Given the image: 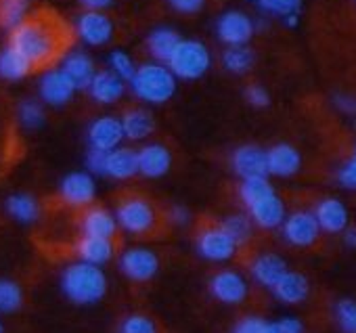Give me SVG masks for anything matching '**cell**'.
<instances>
[{"instance_id": "1", "label": "cell", "mask_w": 356, "mask_h": 333, "mask_svg": "<svg viewBox=\"0 0 356 333\" xmlns=\"http://www.w3.org/2000/svg\"><path fill=\"white\" fill-rule=\"evenodd\" d=\"M74 44V30L51 9H40L26 15L11 30L9 47L15 49L34 72L49 70L61 61Z\"/></svg>"}, {"instance_id": "2", "label": "cell", "mask_w": 356, "mask_h": 333, "mask_svg": "<svg viewBox=\"0 0 356 333\" xmlns=\"http://www.w3.org/2000/svg\"><path fill=\"white\" fill-rule=\"evenodd\" d=\"M61 287L76 304H95L107 291V277L97 264L78 262L63 270Z\"/></svg>"}, {"instance_id": "3", "label": "cell", "mask_w": 356, "mask_h": 333, "mask_svg": "<svg viewBox=\"0 0 356 333\" xmlns=\"http://www.w3.org/2000/svg\"><path fill=\"white\" fill-rule=\"evenodd\" d=\"M130 82L134 95L145 103H153V105L170 101L176 90V76L168 67L157 63H147L138 67Z\"/></svg>"}, {"instance_id": "4", "label": "cell", "mask_w": 356, "mask_h": 333, "mask_svg": "<svg viewBox=\"0 0 356 333\" xmlns=\"http://www.w3.org/2000/svg\"><path fill=\"white\" fill-rule=\"evenodd\" d=\"M210 51L204 42L197 40H181L168 59V70L183 80H197L210 70Z\"/></svg>"}, {"instance_id": "5", "label": "cell", "mask_w": 356, "mask_h": 333, "mask_svg": "<svg viewBox=\"0 0 356 333\" xmlns=\"http://www.w3.org/2000/svg\"><path fill=\"white\" fill-rule=\"evenodd\" d=\"M115 220L132 235H151L157 227V214L149 200L138 195L120 197Z\"/></svg>"}, {"instance_id": "6", "label": "cell", "mask_w": 356, "mask_h": 333, "mask_svg": "<svg viewBox=\"0 0 356 333\" xmlns=\"http://www.w3.org/2000/svg\"><path fill=\"white\" fill-rule=\"evenodd\" d=\"M235 250H237V243L225 231L222 225L204 227L197 235V252L208 260H214V262L229 260V258H233Z\"/></svg>"}, {"instance_id": "7", "label": "cell", "mask_w": 356, "mask_h": 333, "mask_svg": "<svg viewBox=\"0 0 356 333\" xmlns=\"http://www.w3.org/2000/svg\"><path fill=\"white\" fill-rule=\"evenodd\" d=\"M321 235V227L310 212H293L283 220V237L287 243L296 247L312 245Z\"/></svg>"}, {"instance_id": "8", "label": "cell", "mask_w": 356, "mask_h": 333, "mask_svg": "<svg viewBox=\"0 0 356 333\" xmlns=\"http://www.w3.org/2000/svg\"><path fill=\"white\" fill-rule=\"evenodd\" d=\"M218 38L229 47H245L254 36V22L241 11H227L218 19Z\"/></svg>"}, {"instance_id": "9", "label": "cell", "mask_w": 356, "mask_h": 333, "mask_svg": "<svg viewBox=\"0 0 356 333\" xmlns=\"http://www.w3.org/2000/svg\"><path fill=\"white\" fill-rule=\"evenodd\" d=\"M120 268L132 281H149L155 277V273L159 268V260L151 250L132 247V250L124 252V256L120 258Z\"/></svg>"}, {"instance_id": "10", "label": "cell", "mask_w": 356, "mask_h": 333, "mask_svg": "<svg viewBox=\"0 0 356 333\" xmlns=\"http://www.w3.org/2000/svg\"><path fill=\"white\" fill-rule=\"evenodd\" d=\"M212 295L225 304H241L248 298V283L235 270H220L210 281Z\"/></svg>"}, {"instance_id": "11", "label": "cell", "mask_w": 356, "mask_h": 333, "mask_svg": "<svg viewBox=\"0 0 356 333\" xmlns=\"http://www.w3.org/2000/svg\"><path fill=\"white\" fill-rule=\"evenodd\" d=\"M233 170L241 179H254V177H266L268 165H266V151L256 145H243L233 153Z\"/></svg>"}, {"instance_id": "12", "label": "cell", "mask_w": 356, "mask_h": 333, "mask_svg": "<svg viewBox=\"0 0 356 333\" xmlns=\"http://www.w3.org/2000/svg\"><path fill=\"white\" fill-rule=\"evenodd\" d=\"M78 34L90 47H103L113 36V24L101 11H88L78 19Z\"/></svg>"}, {"instance_id": "13", "label": "cell", "mask_w": 356, "mask_h": 333, "mask_svg": "<svg viewBox=\"0 0 356 333\" xmlns=\"http://www.w3.org/2000/svg\"><path fill=\"white\" fill-rule=\"evenodd\" d=\"M61 200L72 208H86L95 200V181L86 172H72L61 183Z\"/></svg>"}, {"instance_id": "14", "label": "cell", "mask_w": 356, "mask_h": 333, "mask_svg": "<svg viewBox=\"0 0 356 333\" xmlns=\"http://www.w3.org/2000/svg\"><path fill=\"white\" fill-rule=\"evenodd\" d=\"M74 92L76 86L63 70H51L40 80V97L49 105H65L74 97Z\"/></svg>"}, {"instance_id": "15", "label": "cell", "mask_w": 356, "mask_h": 333, "mask_svg": "<svg viewBox=\"0 0 356 333\" xmlns=\"http://www.w3.org/2000/svg\"><path fill=\"white\" fill-rule=\"evenodd\" d=\"M266 165H268V174L287 179L300 170L302 157L296 147H291L287 143H279L266 151Z\"/></svg>"}, {"instance_id": "16", "label": "cell", "mask_w": 356, "mask_h": 333, "mask_svg": "<svg viewBox=\"0 0 356 333\" xmlns=\"http://www.w3.org/2000/svg\"><path fill=\"white\" fill-rule=\"evenodd\" d=\"M88 138L92 143V149L111 151L124 140V128L122 122L113 115H103L95 120L88 128Z\"/></svg>"}, {"instance_id": "17", "label": "cell", "mask_w": 356, "mask_h": 333, "mask_svg": "<svg viewBox=\"0 0 356 333\" xmlns=\"http://www.w3.org/2000/svg\"><path fill=\"white\" fill-rule=\"evenodd\" d=\"M248 210H250V218L262 229H277L285 220V204L277 193L258 200Z\"/></svg>"}, {"instance_id": "18", "label": "cell", "mask_w": 356, "mask_h": 333, "mask_svg": "<svg viewBox=\"0 0 356 333\" xmlns=\"http://www.w3.org/2000/svg\"><path fill=\"white\" fill-rule=\"evenodd\" d=\"M138 159V172L149 179H159L170 170L172 155L163 145H147L140 151H136Z\"/></svg>"}, {"instance_id": "19", "label": "cell", "mask_w": 356, "mask_h": 333, "mask_svg": "<svg viewBox=\"0 0 356 333\" xmlns=\"http://www.w3.org/2000/svg\"><path fill=\"white\" fill-rule=\"evenodd\" d=\"M314 218H316L321 231H325V233H341L348 227V210L335 197H327V200L318 202L314 208Z\"/></svg>"}, {"instance_id": "20", "label": "cell", "mask_w": 356, "mask_h": 333, "mask_svg": "<svg viewBox=\"0 0 356 333\" xmlns=\"http://www.w3.org/2000/svg\"><path fill=\"white\" fill-rule=\"evenodd\" d=\"M273 293L279 302L283 304H300L308 298V291H310V285H308V279L302 275V273H291L287 270L273 287Z\"/></svg>"}, {"instance_id": "21", "label": "cell", "mask_w": 356, "mask_h": 333, "mask_svg": "<svg viewBox=\"0 0 356 333\" xmlns=\"http://www.w3.org/2000/svg\"><path fill=\"white\" fill-rule=\"evenodd\" d=\"M138 172V159L136 151L132 149H111L107 151L105 159V174L115 179V181H126L132 179Z\"/></svg>"}, {"instance_id": "22", "label": "cell", "mask_w": 356, "mask_h": 333, "mask_svg": "<svg viewBox=\"0 0 356 333\" xmlns=\"http://www.w3.org/2000/svg\"><path fill=\"white\" fill-rule=\"evenodd\" d=\"M88 90H90V95H92V99L97 103L111 105V103L122 99V95H124V80L118 74H113V72H99V74H95Z\"/></svg>"}, {"instance_id": "23", "label": "cell", "mask_w": 356, "mask_h": 333, "mask_svg": "<svg viewBox=\"0 0 356 333\" xmlns=\"http://www.w3.org/2000/svg\"><path fill=\"white\" fill-rule=\"evenodd\" d=\"M285 273H287V264L277 254H262L252 264V277L264 287H273Z\"/></svg>"}, {"instance_id": "24", "label": "cell", "mask_w": 356, "mask_h": 333, "mask_svg": "<svg viewBox=\"0 0 356 333\" xmlns=\"http://www.w3.org/2000/svg\"><path fill=\"white\" fill-rule=\"evenodd\" d=\"M63 72L70 76V80L74 82L76 90L78 88H88L92 78H95V63L88 55L84 53H72L63 59Z\"/></svg>"}, {"instance_id": "25", "label": "cell", "mask_w": 356, "mask_h": 333, "mask_svg": "<svg viewBox=\"0 0 356 333\" xmlns=\"http://www.w3.org/2000/svg\"><path fill=\"white\" fill-rule=\"evenodd\" d=\"M82 233L90 237L113 239L115 235V218L105 208H90L82 216Z\"/></svg>"}, {"instance_id": "26", "label": "cell", "mask_w": 356, "mask_h": 333, "mask_svg": "<svg viewBox=\"0 0 356 333\" xmlns=\"http://www.w3.org/2000/svg\"><path fill=\"white\" fill-rule=\"evenodd\" d=\"M76 252L82 258V262H88V264H97L99 266V264H105L107 260H111V256H113V241L111 239H105V237L84 235L78 241Z\"/></svg>"}, {"instance_id": "27", "label": "cell", "mask_w": 356, "mask_h": 333, "mask_svg": "<svg viewBox=\"0 0 356 333\" xmlns=\"http://www.w3.org/2000/svg\"><path fill=\"white\" fill-rule=\"evenodd\" d=\"M120 122L124 128V136L130 140H143L153 132V117L145 109H128Z\"/></svg>"}, {"instance_id": "28", "label": "cell", "mask_w": 356, "mask_h": 333, "mask_svg": "<svg viewBox=\"0 0 356 333\" xmlns=\"http://www.w3.org/2000/svg\"><path fill=\"white\" fill-rule=\"evenodd\" d=\"M183 38L178 36L174 30L170 28H157L155 32H151L149 40H147V47H149V53L157 59V61H165L172 57L174 49L178 47Z\"/></svg>"}, {"instance_id": "29", "label": "cell", "mask_w": 356, "mask_h": 333, "mask_svg": "<svg viewBox=\"0 0 356 333\" xmlns=\"http://www.w3.org/2000/svg\"><path fill=\"white\" fill-rule=\"evenodd\" d=\"M34 70L32 65L11 47H7L3 53H0V76H3L5 80H22L26 76H30Z\"/></svg>"}, {"instance_id": "30", "label": "cell", "mask_w": 356, "mask_h": 333, "mask_svg": "<svg viewBox=\"0 0 356 333\" xmlns=\"http://www.w3.org/2000/svg\"><path fill=\"white\" fill-rule=\"evenodd\" d=\"M7 212L19 220V222H36L38 216H40V208H38V202L32 197V195H26V193H17V195H11L7 200Z\"/></svg>"}, {"instance_id": "31", "label": "cell", "mask_w": 356, "mask_h": 333, "mask_svg": "<svg viewBox=\"0 0 356 333\" xmlns=\"http://www.w3.org/2000/svg\"><path fill=\"white\" fill-rule=\"evenodd\" d=\"M222 65L233 74H245L254 67V53L248 47H229L222 55Z\"/></svg>"}, {"instance_id": "32", "label": "cell", "mask_w": 356, "mask_h": 333, "mask_svg": "<svg viewBox=\"0 0 356 333\" xmlns=\"http://www.w3.org/2000/svg\"><path fill=\"white\" fill-rule=\"evenodd\" d=\"M275 193L273 185L266 181V177H254V179H243L241 187H239V195H241V202L250 208L252 204H256L258 200L266 197Z\"/></svg>"}, {"instance_id": "33", "label": "cell", "mask_w": 356, "mask_h": 333, "mask_svg": "<svg viewBox=\"0 0 356 333\" xmlns=\"http://www.w3.org/2000/svg\"><path fill=\"white\" fill-rule=\"evenodd\" d=\"M30 0H0V26L13 30L28 15Z\"/></svg>"}, {"instance_id": "34", "label": "cell", "mask_w": 356, "mask_h": 333, "mask_svg": "<svg viewBox=\"0 0 356 333\" xmlns=\"http://www.w3.org/2000/svg\"><path fill=\"white\" fill-rule=\"evenodd\" d=\"M24 304V291L15 281L0 279V312H15Z\"/></svg>"}, {"instance_id": "35", "label": "cell", "mask_w": 356, "mask_h": 333, "mask_svg": "<svg viewBox=\"0 0 356 333\" xmlns=\"http://www.w3.org/2000/svg\"><path fill=\"white\" fill-rule=\"evenodd\" d=\"M222 227H225V231L235 239L237 245H239V243H245V241L252 237V220H250L248 216H241V214L229 216V218L222 222Z\"/></svg>"}, {"instance_id": "36", "label": "cell", "mask_w": 356, "mask_h": 333, "mask_svg": "<svg viewBox=\"0 0 356 333\" xmlns=\"http://www.w3.org/2000/svg\"><path fill=\"white\" fill-rule=\"evenodd\" d=\"M335 316L343 333H356V300H339L335 306Z\"/></svg>"}, {"instance_id": "37", "label": "cell", "mask_w": 356, "mask_h": 333, "mask_svg": "<svg viewBox=\"0 0 356 333\" xmlns=\"http://www.w3.org/2000/svg\"><path fill=\"white\" fill-rule=\"evenodd\" d=\"M256 3L273 13V15H281V17H287V15H300V9H302V0H256Z\"/></svg>"}, {"instance_id": "38", "label": "cell", "mask_w": 356, "mask_h": 333, "mask_svg": "<svg viewBox=\"0 0 356 333\" xmlns=\"http://www.w3.org/2000/svg\"><path fill=\"white\" fill-rule=\"evenodd\" d=\"M120 333H157V325L145 314H130L122 320Z\"/></svg>"}, {"instance_id": "39", "label": "cell", "mask_w": 356, "mask_h": 333, "mask_svg": "<svg viewBox=\"0 0 356 333\" xmlns=\"http://www.w3.org/2000/svg\"><path fill=\"white\" fill-rule=\"evenodd\" d=\"M233 333H275V325L260 316H245L235 325Z\"/></svg>"}, {"instance_id": "40", "label": "cell", "mask_w": 356, "mask_h": 333, "mask_svg": "<svg viewBox=\"0 0 356 333\" xmlns=\"http://www.w3.org/2000/svg\"><path fill=\"white\" fill-rule=\"evenodd\" d=\"M19 117H22L24 126L38 128L44 122V111L36 101H24L22 107H19Z\"/></svg>"}, {"instance_id": "41", "label": "cell", "mask_w": 356, "mask_h": 333, "mask_svg": "<svg viewBox=\"0 0 356 333\" xmlns=\"http://www.w3.org/2000/svg\"><path fill=\"white\" fill-rule=\"evenodd\" d=\"M109 63H111V70H113V74H118L122 80H132V76H134V65H132V59L124 53V51H115V53H111V57H109Z\"/></svg>"}, {"instance_id": "42", "label": "cell", "mask_w": 356, "mask_h": 333, "mask_svg": "<svg viewBox=\"0 0 356 333\" xmlns=\"http://www.w3.org/2000/svg\"><path fill=\"white\" fill-rule=\"evenodd\" d=\"M337 181H339V185L343 187V189H356V155L352 157V159H348L341 168H339V172H337Z\"/></svg>"}, {"instance_id": "43", "label": "cell", "mask_w": 356, "mask_h": 333, "mask_svg": "<svg viewBox=\"0 0 356 333\" xmlns=\"http://www.w3.org/2000/svg\"><path fill=\"white\" fill-rule=\"evenodd\" d=\"M245 99H248L250 105H254V107H258V109L268 107V103H270V95H268L266 88L260 86V84L248 86V88H245Z\"/></svg>"}, {"instance_id": "44", "label": "cell", "mask_w": 356, "mask_h": 333, "mask_svg": "<svg viewBox=\"0 0 356 333\" xmlns=\"http://www.w3.org/2000/svg\"><path fill=\"white\" fill-rule=\"evenodd\" d=\"M105 159H107V151H101V149H92L86 157V165L90 172H97V174H105Z\"/></svg>"}, {"instance_id": "45", "label": "cell", "mask_w": 356, "mask_h": 333, "mask_svg": "<svg viewBox=\"0 0 356 333\" xmlns=\"http://www.w3.org/2000/svg\"><path fill=\"white\" fill-rule=\"evenodd\" d=\"M273 325H275V333H302L304 331V325L300 323V318H293V316H283Z\"/></svg>"}, {"instance_id": "46", "label": "cell", "mask_w": 356, "mask_h": 333, "mask_svg": "<svg viewBox=\"0 0 356 333\" xmlns=\"http://www.w3.org/2000/svg\"><path fill=\"white\" fill-rule=\"evenodd\" d=\"M204 3H206V0H170V5H172L178 13H187V15L202 11Z\"/></svg>"}, {"instance_id": "47", "label": "cell", "mask_w": 356, "mask_h": 333, "mask_svg": "<svg viewBox=\"0 0 356 333\" xmlns=\"http://www.w3.org/2000/svg\"><path fill=\"white\" fill-rule=\"evenodd\" d=\"M170 220L176 222V225H185L189 220V212L185 208H181V206H174L172 212H170Z\"/></svg>"}, {"instance_id": "48", "label": "cell", "mask_w": 356, "mask_h": 333, "mask_svg": "<svg viewBox=\"0 0 356 333\" xmlns=\"http://www.w3.org/2000/svg\"><path fill=\"white\" fill-rule=\"evenodd\" d=\"M80 3L88 9V11H101L105 7H109L113 0H80Z\"/></svg>"}, {"instance_id": "49", "label": "cell", "mask_w": 356, "mask_h": 333, "mask_svg": "<svg viewBox=\"0 0 356 333\" xmlns=\"http://www.w3.org/2000/svg\"><path fill=\"white\" fill-rule=\"evenodd\" d=\"M343 243L348 247H356V227H346L343 229Z\"/></svg>"}, {"instance_id": "50", "label": "cell", "mask_w": 356, "mask_h": 333, "mask_svg": "<svg viewBox=\"0 0 356 333\" xmlns=\"http://www.w3.org/2000/svg\"><path fill=\"white\" fill-rule=\"evenodd\" d=\"M335 101H337V105H339L343 111H352V113L356 111V101H354V99H348V97H337Z\"/></svg>"}, {"instance_id": "51", "label": "cell", "mask_w": 356, "mask_h": 333, "mask_svg": "<svg viewBox=\"0 0 356 333\" xmlns=\"http://www.w3.org/2000/svg\"><path fill=\"white\" fill-rule=\"evenodd\" d=\"M285 19V24L289 26V28H296L298 26V15L293 13V15H287V17H283Z\"/></svg>"}, {"instance_id": "52", "label": "cell", "mask_w": 356, "mask_h": 333, "mask_svg": "<svg viewBox=\"0 0 356 333\" xmlns=\"http://www.w3.org/2000/svg\"><path fill=\"white\" fill-rule=\"evenodd\" d=\"M0 333H5V329H3V323H0Z\"/></svg>"}, {"instance_id": "53", "label": "cell", "mask_w": 356, "mask_h": 333, "mask_svg": "<svg viewBox=\"0 0 356 333\" xmlns=\"http://www.w3.org/2000/svg\"><path fill=\"white\" fill-rule=\"evenodd\" d=\"M354 155H356V151H354Z\"/></svg>"}]
</instances>
